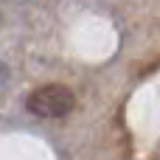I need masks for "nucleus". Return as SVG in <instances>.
Listing matches in <instances>:
<instances>
[{
	"label": "nucleus",
	"instance_id": "1",
	"mask_svg": "<svg viewBox=\"0 0 160 160\" xmlns=\"http://www.w3.org/2000/svg\"><path fill=\"white\" fill-rule=\"evenodd\" d=\"M25 107L39 118H65L76 107V96L65 84H42L28 96Z\"/></svg>",
	"mask_w": 160,
	"mask_h": 160
}]
</instances>
